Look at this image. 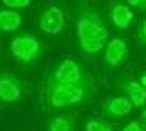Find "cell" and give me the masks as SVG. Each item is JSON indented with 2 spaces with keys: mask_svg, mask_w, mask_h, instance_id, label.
Returning <instances> with one entry per match:
<instances>
[{
  "mask_svg": "<svg viewBox=\"0 0 146 131\" xmlns=\"http://www.w3.org/2000/svg\"><path fill=\"white\" fill-rule=\"evenodd\" d=\"M79 46L87 55H97L104 49L109 32L98 12L91 9L81 11L76 23Z\"/></svg>",
  "mask_w": 146,
  "mask_h": 131,
  "instance_id": "6da1fadb",
  "label": "cell"
},
{
  "mask_svg": "<svg viewBox=\"0 0 146 131\" xmlns=\"http://www.w3.org/2000/svg\"><path fill=\"white\" fill-rule=\"evenodd\" d=\"M94 93L92 84L86 80L76 84L47 83L44 90L45 103L51 108H66L86 102Z\"/></svg>",
  "mask_w": 146,
  "mask_h": 131,
  "instance_id": "7a4b0ae2",
  "label": "cell"
},
{
  "mask_svg": "<svg viewBox=\"0 0 146 131\" xmlns=\"http://www.w3.org/2000/svg\"><path fill=\"white\" fill-rule=\"evenodd\" d=\"M10 51L17 61L23 65H30L41 57L43 45L34 35L23 33L12 38L10 43Z\"/></svg>",
  "mask_w": 146,
  "mask_h": 131,
  "instance_id": "3957f363",
  "label": "cell"
},
{
  "mask_svg": "<svg viewBox=\"0 0 146 131\" xmlns=\"http://www.w3.org/2000/svg\"><path fill=\"white\" fill-rule=\"evenodd\" d=\"M86 81L81 66L74 59H64L52 71L47 83L53 84H76Z\"/></svg>",
  "mask_w": 146,
  "mask_h": 131,
  "instance_id": "277c9868",
  "label": "cell"
},
{
  "mask_svg": "<svg viewBox=\"0 0 146 131\" xmlns=\"http://www.w3.org/2000/svg\"><path fill=\"white\" fill-rule=\"evenodd\" d=\"M40 29L47 35H58L66 26V16L63 9L58 6L46 8L38 19Z\"/></svg>",
  "mask_w": 146,
  "mask_h": 131,
  "instance_id": "5b68a950",
  "label": "cell"
},
{
  "mask_svg": "<svg viewBox=\"0 0 146 131\" xmlns=\"http://www.w3.org/2000/svg\"><path fill=\"white\" fill-rule=\"evenodd\" d=\"M23 84L15 75L9 72H0V102L13 104L23 97Z\"/></svg>",
  "mask_w": 146,
  "mask_h": 131,
  "instance_id": "8992f818",
  "label": "cell"
},
{
  "mask_svg": "<svg viewBox=\"0 0 146 131\" xmlns=\"http://www.w3.org/2000/svg\"><path fill=\"white\" fill-rule=\"evenodd\" d=\"M129 56V45L124 38L114 37L108 41L104 47V62L110 68H117Z\"/></svg>",
  "mask_w": 146,
  "mask_h": 131,
  "instance_id": "52a82bcc",
  "label": "cell"
},
{
  "mask_svg": "<svg viewBox=\"0 0 146 131\" xmlns=\"http://www.w3.org/2000/svg\"><path fill=\"white\" fill-rule=\"evenodd\" d=\"M134 12L132 8L126 3L117 2L111 8L110 19L113 25L119 29H126L132 25L134 21Z\"/></svg>",
  "mask_w": 146,
  "mask_h": 131,
  "instance_id": "ba28073f",
  "label": "cell"
},
{
  "mask_svg": "<svg viewBox=\"0 0 146 131\" xmlns=\"http://www.w3.org/2000/svg\"><path fill=\"white\" fill-rule=\"evenodd\" d=\"M134 108L132 103L126 96H115L110 98L104 105V113L111 117L121 118L129 115Z\"/></svg>",
  "mask_w": 146,
  "mask_h": 131,
  "instance_id": "9c48e42d",
  "label": "cell"
},
{
  "mask_svg": "<svg viewBox=\"0 0 146 131\" xmlns=\"http://www.w3.org/2000/svg\"><path fill=\"white\" fill-rule=\"evenodd\" d=\"M22 15L12 9H0V32L13 33L21 28Z\"/></svg>",
  "mask_w": 146,
  "mask_h": 131,
  "instance_id": "30bf717a",
  "label": "cell"
},
{
  "mask_svg": "<svg viewBox=\"0 0 146 131\" xmlns=\"http://www.w3.org/2000/svg\"><path fill=\"white\" fill-rule=\"evenodd\" d=\"M124 91L133 107L141 108L146 104V88L139 81L127 80L124 84Z\"/></svg>",
  "mask_w": 146,
  "mask_h": 131,
  "instance_id": "8fae6325",
  "label": "cell"
},
{
  "mask_svg": "<svg viewBox=\"0 0 146 131\" xmlns=\"http://www.w3.org/2000/svg\"><path fill=\"white\" fill-rule=\"evenodd\" d=\"M47 131H74V119L66 115L55 116L50 120Z\"/></svg>",
  "mask_w": 146,
  "mask_h": 131,
  "instance_id": "7c38bea8",
  "label": "cell"
},
{
  "mask_svg": "<svg viewBox=\"0 0 146 131\" xmlns=\"http://www.w3.org/2000/svg\"><path fill=\"white\" fill-rule=\"evenodd\" d=\"M85 131H113L109 124L98 119H89L85 124Z\"/></svg>",
  "mask_w": 146,
  "mask_h": 131,
  "instance_id": "4fadbf2b",
  "label": "cell"
},
{
  "mask_svg": "<svg viewBox=\"0 0 146 131\" xmlns=\"http://www.w3.org/2000/svg\"><path fill=\"white\" fill-rule=\"evenodd\" d=\"M1 1L8 9H12V10L28 8L32 2V0H1Z\"/></svg>",
  "mask_w": 146,
  "mask_h": 131,
  "instance_id": "5bb4252c",
  "label": "cell"
},
{
  "mask_svg": "<svg viewBox=\"0 0 146 131\" xmlns=\"http://www.w3.org/2000/svg\"><path fill=\"white\" fill-rule=\"evenodd\" d=\"M122 131H146L145 124L139 120H132L123 127Z\"/></svg>",
  "mask_w": 146,
  "mask_h": 131,
  "instance_id": "9a60e30c",
  "label": "cell"
},
{
  "mask_svg": "<svg viewBox=\"0 0 146 131\" xmlns=\"http://www.w3.org/2000/svg\"><path fill=\"white\" fill-rule=\"evenodd\" d=\"M139 38L142 43L146 44V20L141 23L139 28Z\"/></svg>",
  "mask_w": 146,
  "mask_h": 131,
  "instance_id": "2e32d148",
  "label": "cell"
},
{
  "mask_svg": "<svg viewBox=\"0 0 146 131\" xmlns=\"http://www.w3.org/2000/svg\"><path fill=\"white\" fill-rule=\"evenodd\" d=\"M146 0H126V3L131 8H139L142 9L145 5Z\"/></svg>",
  "mask_w": 146,
  "mask_h": 131,
  "instance_id": "e0dca14e",
  "label": "cell"
},
{
  "mask_svg": "<svg viewBox=\"0 0 146 131\" xmlns=\"http://www.w3.org/2000/svg\"><path fill=\"white\" fill-rule=\"evenodd\" d=\"M139 82H141V84L146 88V72H144L142 75H141V78H139Z\"/></svg>",
  "mask_w": 146,
  "mask_h": 131,
  "instance_id": "ac0fdd59",
  "label": "cell"
},
{
  "mask_svg": "<svg viewBox=\"0 0 146 131\" xmlns=\"http://www.w3.org/2000/svg\"><path fill=\"white\" fill-rule=\"evenodd\" d=\"M142 118L144 119V121L146 122V108L143 110V113H142Z\"/></svg>",
  "mask_w": 146,
  "mask_h": 131,
  "instance_id": "d6986e66",
  "label": "cell"
},
{
  "mask_svg": "<svg viewBox=\"0 0 146 131\" xmlns=\"http://www.w3.org/2000/svg\"><path fill=\"white\" fill-rule=\"evenodd\" d=\"M142 9H143V10H144V11L146 12V2H145V5L143 6V8H142Z\"/></svg>",
  "mask_w": 146,
  "mask_h": 131,
  "instance_id": "ffe728a7",
  "label": "cell"
}]
</instances>
